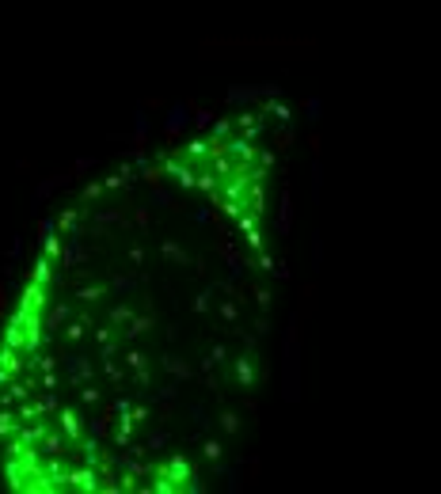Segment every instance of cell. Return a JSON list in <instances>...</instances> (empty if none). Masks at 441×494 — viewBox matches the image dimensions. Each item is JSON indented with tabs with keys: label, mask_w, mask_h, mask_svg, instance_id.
<instances>
[{
	"label": "cell",
	"mask_w": 441,
	"mask_h": 494,
	"mask_svg": "<svg viewBox=\"0 0 441 494\" xmlns=\"http://www.w3.org/2000/svg\"><path fill=\"white\" fill-rule=\"evenodd\" d=\"M281 137L236 110L96 175L0 316V479L198 490L255 407L278 297Z\"/></svg>",
	"instance_id": "6da1fadb"
}]
</instances>
